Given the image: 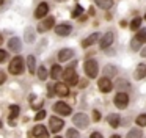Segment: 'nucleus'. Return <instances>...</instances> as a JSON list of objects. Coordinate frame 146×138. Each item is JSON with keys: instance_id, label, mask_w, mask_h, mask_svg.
<instances>
[{"instance_id": "40", "label": "nucleus", "mask_w": 146, "mask_h": 138, "mask_svg": "<svg viewBox=\"0 0 146 138\" xmlns=\"http://www.w3.org/2000/svg\"><path fill=\"white\" fill-rule=\"evenodd\" d=\"M140 55H141L143 58H146V47H145V49L141 50V52H140Z\"/></svg>"}, {"instance_id": "23", "label": "nucleus", "mask_w": 146, "mask_h": 138, "mask_svg": "<svg viewBox=\"0 0 146 138\" xmlns=\"http://www.w3.org/2000/svg\"><path fill=\"white\" fill-rule=\"evenodd\" d=\"M96 5L101 6L102 9H110L111 5H113V2H111V0H96Z\"/></svg>"}, {"instance_id": "22", "label": "nucleus", "mask_w": 146, "mask_h": 138, "mask_svg": "<svg viewBox=\"0 0 146 138\" xmlns=\"http://www.w3.org/2000/svg\"><path fill=\"white\" fill-rule=\"evenodd\" d=\"M104 75H105L107 78L116 75V68H115V66H111V64H107V66L104 68Z\"/></svg>"}, {"instance_id": "39", "label": "nucleus", "mask_w": 146, "mask_h": 138, "mask_svg": "<svg viewBox=\"0 0 146 138\" xmlns=\"http://www.w3.org/2000/svg\"><path fill=\"white\" fill-rule=\"evenodd\" d=\"M5 78H7V75H5V72H0V85L5 82Z\"/></svg>"}, {"instance_id": "25", "label": "nucleus", "mask_w": 146, "mask_h": 138, "mask_svg": "<svg viewBox=\"0 0 146 138\" xmlns=\"http://www.w3.org/2000/svg\"><path fill=\"white\" fill-rule=\"evenodd\" d=\"M126 138H141V130H140V129H132V130L127 133Z\"/></svg>"}, {"instance_id": "43", "label": "nucleus", "mask_w": 146, "mask_h": 138, "mask_svg": "<svg viewBox=\"0 0 146 138\" xmlns=\"http://www.w3.org/2000/svg\"><path fill=\"white\" fill-rule=\"evenodd\" d=\"M2 3H3V0H0V5H2Z\"/></svg>"}, {"instance_id": "21", "label": "nucleus", "mask_w": 146, "mask_h": 138, "mask_svg": "<svg viewBox=\"0 0 146 138\" xmlns=\"http://www.w3.org/2000/svg\"><path fill=\"white\" fill-rule=\"evenodd\" d=\"M61 74H63V69H61V66H60V64H55L54 68H52V71H50V77L57 80L58 77H61Z\"/></svg>"}, {"instance_id": "47", "label": "nucleus", "mask_w": 146, "mask_h": 138, "mask_svg": "<svg viewBox=\"0 0 146 138\" xmlns=\"http://www.w3.org/2000/svg\"><path fill=\"white\" fill-rule=\"evenodd\" d=\"M145 19H146V14H145Z\"/></svg>"}, {"instance_id": "19", "label": "nucleus", "mask_w": 146, "mask_h": 138, "mask_svg": "<svg viewBox=\"0 0 146 138\" xmlns=\"http://www.w3.org/2000/svg\"><path fill=\"white\" fill-rule=\"evenodd\" d=\"M135 78L137 80H141L143 77H146V64H138L135 69Z\"/></svg>"}, {"instance_id": "10", "label": "nucleus", "mask_w": 146, "mask_h": 138, "mask_svg": "<svg viewBox=\"0 0 146 138\" xmlns=\"http://www.w3.org/2000/svg\"><path fill=\"white\" fill-rule=\"evenodd\" d=\"M71 30H72V27H71L69 24H66V22L55 27V33H57L58 36H68V34L71 33Z\"/></svg>"}, {"instance_id": "8", "label": "nucleus", "mask_w": 146, "mask_h": 138, "mask_svg": "<svg viewBox=\"0 0 146 138\" xmlns=\"http://www.w3.org/2000/svg\"><path fill=\"white\" fill-rule=\"evenodd\" d=\"M54 111H57L61 116H68V115H71V107L64 102H57L54 105Z\"/></svg>"}, {"instance_id": "30", "label": "nucleus", "mask_w": 146, "mask_h": 138, "mask_svg": "<svg viewBox=\"0 0 146 138\" xmlns=\"http://www.w3.org/2000/svg\"><path fill=\"white\" fill-rule=\"evenodd\" d=\"M32 28H27V31H25V41H27V42H32V41H33V38H35V33H33L32 34Z\"/></svg>"}, {"instance_id": "13", "label": "nucleus", "mask_w": 146, "mask_h": 138, "mask_svg": "<svg viewBox=\"0 0 146 138\" xmlns=\"http://www.w3.org/2000/svg\"><path fill=\"white\" fill-rule=\"evenodd\" d=\"M47 11H49V5H47V3H39L38 8H36V11H35V17H36V19L46 17Z\"/></svg>"}, {"instance_id": "31", "label": "nucleus", "mask_w": 146, "mask_h": 138, "mask_svg": "<svg viewBox=\"0 0 146 138\" xmlns=\"http://www.w3.org/2000/svg\"><path fill=\"white\" fill-rule=\"evenodd\" d=\"M137 124L138 125H146V113H143V115H140L138 118H137Z\"/></svg>"}, {"instance_id": "34", "label": "nucleus", "mask_w": 146, "mask_h": 138, "mask_svg": "<svg viewBox=\"0 0 146 138\" xmlns=\"http://www.w3.org/2000/svg\"><path fill=\"white\" fill-rule=\"evenodd\" d=\"M140 44H141V42H140V41L137 39V38H133V39H132V42H130V46H132V49H138V47H140Z\"/></svg>"}, {"instance_id": "37", "label": "nucleus", "mask_w": 146, "mask_h": 138, "mask_svg": "<svg viewBox=\"0 0 146 138\" xmlns=\"http://www.w3.org/2000/svg\"><path fill=\"white\" fill-rule=\"evenodd\" d=\"M5 58H7V50H2V49H0V63L3 61Z\"/></svg>"}, {"instance_id": "41", "label": "nucleus", "mask_w": 146, "mask_h": 138, "mask_svg": "<svg viewBox=\"0 0 146 138\" xmlns=\"http://www.w3.org/2000/svg\"><path fill=\"white\" fill-rule=\"evenodd\" d=\"M111 138H121V137H119V135H113Z\"/></svg>"}, {"instance_id": "11", "label": "nucleus", "mask_w": 146, "mask_h": 138, "mask_svg": "<svg viewBox=\"0 0 146 138\" xmlns=\"http://www.w3.org/2000/svg\"><path fill=\"white\" fill-rule=\"evenodd\" d=\"M113 36L115 34L111 33V31H107V33L101 38V47L102 49H107V47L111 46V42H113Z\"/></svg>"}, {"instance_id": "46", "label": "nucleus", "mask_w": 146, "mask_h": 138, "mask_svg": "<svg viewBox=\"0 0 146 138\" xmlns=\"http://www.w3.org/2000/svg\"><path fill=\"white\" fill-rule=\"evenodd\" d=\"M58 2H63V0H58Z\"/></svg>"}, {"instance_id": "4", "label": "nucleus", "mask_w": 146, "mask_h": 138, "mask_svg": "<svg viewBox=\"0 0 146 138\" xmlns=\"http://www.w3.org/2000/svg\"><path fill=\"white\" fill-rule=\"evenodd\" d=\"M85 72L90 78H96V75H98V63L94 60H88L85 63Z\"/></svg>"}, {"instance_id": "14", "label": "nucleus", "mask_w": 146, "mask_h": 138, "mask_svg": "<svg viewBox=\"0 0 146 138\" xmlns=\"http://www.w3.org/2000/svg\"><path fill=\"white\" fill-rule=\"evenodd\" d=\"M33 135H35L36 138H49V132L46 130L44 125H35V129H33Z\"/></svg>"}, {"instance_id": "27", "label": "nucleus", "mask_w": 146, "mask_h": 138, "mask_svg": "<svg viewBox=\"0 0 146 138\" xmlns=\"http://www.w3.org/2000/svg\"><path fill=\"white\" fill-rule=\"evenodd\" d=\"M135 38L140 41V42H145V41H146V30H145V28H143V30H138V33H137Z\"/></svg>"}, {"instance_id": "36", "label": "nucleus", "mask_w": 146, "mask_h": 138, "mask_svg": "<svg viewBox=\"0 0 146 138\" xmlns=\"http://www.w3.org/2000/svg\"><path fill=\"white\" fill-rule=\"evenodd\" d=\"M41 105H42V100H36V102H33V100H32V107H33V108H39Z\"/></svg>"}, {"instance_id": "26", "label": "nucleus", "mask_w": 146, "mask_h": 138, "mask_svg": "<svg viewBox=\"0 0 146 138\" xmlns=\"http://www.w3.org/2000/svg\"><path fill=\"white\" fill-rule=\"evenodd\" d=\"M19 111H21V108L17 105H11L10 107V116H11V119H14L17 115H19Z\"/></svg>"}, {"instance_id": "35", "label": "nucleus", "mask_w": 146, "mask_h": 138, "mask_svg": "<svg viewBox=\"0 0 146 138\" xmlns=\"http://www.w3.org/2000/svg\"><path fill=\"white\" fill-rule=\"evenodd\" d=\"M93 119H94V121H99V119H101V113H99L98 110L93 111Z\"/></svg>"}, {"instance_id": "17", "label": "nucleus", "mask_w": 146, "mask_h": 138, "mask_svg": "<svg viewBox=\"0 0 146 138\" xmlns=\"http://www.w3.org/2000/svg\"><path fill=\"white\" fill-rule=\"evenodd\" d=\"M99 38H101V34H99V33H98V31H96V33H93V34H90V36H88V38H86V39H85V41H83V42H82V46H83V47H90V46H91V44H94V42H96V41H98V39H99Z\"/></svg>"}, {"instance_id": "1", "label": "nucleus", "mask_w": 146, "mask_h": 138, "mask_svg": "<svg viewBox=\"0 0 146 138\" xmlns=\"http://www.w3.org/2000/svg\"><path fill=\"white\" fill-rule=\"evenodd\" d=\"M74 66H76V63H74L72 66H69V68L63 72L64 83H66L68 86H74V85H77V82H79V77H77L76 71H74Z\"/></svg>"}, {"instance_id": "20", "label": "nucleus", "mask_w": 146, "mask_h": 138, "mask_svg": "<svg viewBox=\"0 0 146 138\" xmlns=\"http://www.w3.org/2000/svg\"><path fill=\"white\" fill-rule=\"evenodd\" d=\"M27 66H29L30 74H33V72H35V69H36V58H35L33 55H29V56H27Z\"/></svg>"}, {"instance_id": "2", "label": "nucleus", "mask_w": 146, "mask_h": 138, "mask_svg": "<svg viewBox=\"0 0 146 138\" xmlns=\"http://www.w3.org/2000/svg\"><path fill=\"white\" fill-rule=\"evenodd\" d=\"M10 72L14 75H19L24 72V60L22 56H14L10 63Z\"/></svg>"}, {"instance_id": "42", "label": "nucleus", "mask_w": 146, "mask_h": 138, "mask_svg": "<svg viewBox=\"0 0 146 138\" xmlns=\"http://www.w3.org/2000/svg\"><path fill=\"white\" fill-rule=\"evenodd\" d=\"M2 41H3V39H2V36H0V44H2Z\"/></svg>"}, {"instance_id": "18", "label": "nucleus", "mask_w": 146, "mask_h": 138, "mask_svg": "<svg viewBox=\"0 0 146 138\" xmlns=\"http://www.w3.org/2000/svg\"><path fill=\"white\" fill-rule=\"evenodd\" d=\"M107 122H108V125L110 127H119V116L116 115V113H111V115H108V118H107Z\"/></svg>"}, {"instance_id": "3", "label": "nucleus", "mask_w": 146, "mask_h": 138, "mask_svg": "<svg viewBox=\"0 0 146 138\" xmlns=\"http://www.w3.org/2000/svg\"><path fill=\"white\" fill-rule=\"evenodd\" d=\"M72 122H74V125H77L80 129H86L90 125V119L85 113H77V115H74Z\"/></svg>"}, {"instance_id": "15", "label": "nucleus", "mask_w": 146, "mask_h": 138, "mask_svg": "<svg viewBox=\"0 0 146 138\" xmlns=\"http://www.w3.org/2000/svg\"><path fill=\"white\" fill-rule=\"evenodd\" d=\"M71 56H74V50L72 49H63L58 53V60L60 61H66V60H71Z\"/></svg>"}, {"instance_id": "12", "label": "nucleus", "mask_w": 146, "mask_h": 138, "mask_svg": "<svg viewBox=\"0 0 146 138\" xmlns=\"http://www.w3.org/2000/svg\"><path fill=\"white\" fill-rule=\"evenodd\" d=\"M54 88H55V93L58 94V96H68V94H69V88H68V85L66 83H60V82H58V83H55L54 85Z\"/></svg>"}, {"instance_id": "38", "label": "nucleus", "mask_w": 146, "mask_h": 138, "mask_svg": "<svg viewBox=\"0 0 146 138\" xmlns=\"http://www.w3.org/2000/svg\"><path fill=\"white\" fill-rule=\"evenodd\" d=\"M91 138H104V137H102L99 132H93V133H91Z\"/></svg>"}, {"instance_id": "6", "label": "nucleus", "mask_w": 146, "mask_h": 138, "mask_svg": "<svg viewBox=\"0 0 146 138\" xmlns=\"http://www.w3.org/2000/svg\"><path fill=\"white\" fill-rule=\"evenodd\" d=\"M115 105L118 107V108H126L127 107V104H129V96H127L126 93H118L116 96H115Z\"/></svg>"}, {"instance_id": "29", "label": "nucleus", "mask_w": 146, "mask_h": 138, "mask_svg": "<svg viewBox=\"0 0 146 138\" xmlns=\"http://www.w3.org/2000/svg\"><path fill=\"white\" fill-rule=\"evenodd\" d=\"M66 137L68 138H80V135H79V132H77L76 129H69L68 133H66Z\"/></svg>"}, {"instance_id": "24", "label": "nucleus", "mask_w": 146, "mask_h": 138, "mask_svg": "<svg viewBox=\"0 0 146 138\" xmlns=\"http://www.w3.org/2000/svg\"><path fill=\"white\" fill-rule=\"evenodd\" d=\"M38 77H39V80H46V78L49 77V72H47V69H46V66H41V68L38 69Z\"/></svg>"}, {"instance_id": "7", "label": "nucleus", "mask_w": 146, "mask_h": 138, "mask_svg": "<svg viewBox=\"0 0 146 138\" xmlns=\"http://www.w3.org/2000/svg\"><path fill=\"white\" fill-rule=\"evenodd\" d=\"M55 25V19L52 17V16H49V17H46L44 21L41 22V24L38 25V28L36 30L39 31V33H44V31H47V30H50L52 27Z\"/></svg>"}, {"instance_id": "44", "label": "nucleus", "mask_w": 146, "mask_h": 138, "mask_svg": "<svg viewBox=\"0 0 146 138\" xmlns=\"http://www.w3.org/2000/svg\"><path fill=\"white\" fill-rule=\"evenodd\" d=\"M55 138H61V137H58V135H57V137H55Z\"/></svg>"}, {"instance_id": "5", "label": "nucleus", "mask_w": 146, "mask_h": 138, "mask_svg": "<svg viewBox=\"0 0 146 138\" xmlns=\"http://www.w3.org/2000/svg\"><path fill=\"white\" fill-rule=\"evenodd\" d=\"M49 125H50V130L54 132V133H58V132L63 129L64 121L61 118H58V116H52V118L49 119Z\"/></svg>"}, {"instance_id": "9", "label": "nucleus", "mask_w": 146, "mask_h": 138, "mask_svg": "<svg viewBox=\"0 0 146 138\" xmlns=\"http://www.w3.org/2000/svg\"><path fill=\"white\" fill-rule=\"evenodd\" d=\"M98 86H99V90H101L102 93H110V91L113 90V85H111L110 78H107V77H102V78H99V82H98Z\"/></svg>"}, {"instance_id": "16", "label": "nucleus", "mask_w": 146, "mask_h": 138, "mask_svg": "<svg viewBox=\"0 0 146 138\" xmlns=\"http://www.w3.org/2000/svg\"><path fill=\"white\" fill-rule=\"evenodd\" d=\"M8 49L13 50V52H19L21 50V39L19 38H11L8 41Z\"/></svg>"}, {"instance_id": "32", "label": "nucleus", "mask_w": 146, "mask_h": 138, "mask_svg": "<svg viewBox=\"0 0 146 138\" xmlns=\"http://www.w3.org/2000/svg\"><path fill=\"white\" fill-rule=\"evenodd\" d=\"M82 11H83V8H82V6L77 5L76 8H74V11H72V17H79V16L82 14Z\"/></svg>"}, {"instance_id": "45", "label": "nucleus", "mask_w": 146, "mask_h": 138, "mask_svg": "<svg viewBox=\"0 0 146 138\" xmlns=\"http://www.w3.org/2000/svg\"><path fill=\"white\" fill-rule=\"evenodd\" d=\"M0 127H2V122H0Z\"/></svg>"}, {"instance_id": "28", "label": "nucleus", "mask_w": 146, "mask_h": 138, "mask_svg": "<svg viewBox=\"0 0 146 138\" xmlns=\"http://www.w3.org/2000/svg\"><path fill=\"white\" fill-rule=\"evenodd\" d=\"M140 24H141V19H140V17H135L132 22H130V28H132V30H138V28H140Z\"/></svg>"}, {"instance_id": "33", "label": "nucleus", "mask_w": 146, "mask_h": 138, "mask_svg": "<svg viewBox=\"0 0 146 138\" xmlns=\"http://www.w3.org/2000/svg\"><path fill=\"white\" fill-rule=\"evenodd\" d=\"M42 118H46V111H44V110H39V111L38 113H36V116H35V119H36V121H41V119Z\"/></svg>"}]
</instances>
